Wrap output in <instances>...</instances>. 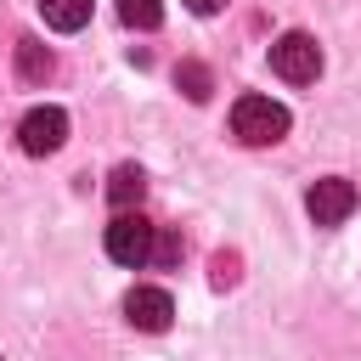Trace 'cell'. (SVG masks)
Here are the masks:
<instances>
[{"instance_id": "1", "label": "cell", "mask_w": 361, "mask_h": 361, "mask_svg": "<svg viewBox=\"0 0 361 361\" xmlns=\"http://www.w3.org/2000/svg\"><path fill=\"white\" fill-rule=\"evenodd\" d=\"M288 124H293L288 107L271 102V96H237L231 102V135L248 141V147H276L288 135Z\"/></svg>"}, {"instance_id": "2", "label": "cell", "mask_w": 361, "mask_h": 361, "mask_svg": "<svg viewBox=\"0 0 361 361\" xmlns=\"http://www.w3.org/2000/svg\"><path fill=\"white\" fill-rule=\"evenodd\" d=\"M152 237H158V226H152L147 214L118 209V214H113V226H107V259H118V265L141 271V265L152 259Z\"/></svg>"}, {"instance_id": "3", "label": "cell", "mask_w": 361, "mask_h": 361, "mask_svg": "<svg viewBox=\"0 0 361 361\" xmlns=\"http://www.w3.org/2000/svg\"><path fill=\"white\" fill-rule=\"evenodd\" d=\"M271 73L276 79H288V85H316V73H322V45L310 39V34H282L276 45H271Z\"/></svg>"}, {"instance_id": "4", "label": "cell", "mask_w": 361, "mask_h": 361, "mask_svg": "<svg viewBox=\"0 0 361 361\" xmlns=\"http://www.w3.org/2000/svg\"><path fill=\"white\" fill-rule=\"evenodd\" d=\"M62 141H68V113H62V107H34V113H23L17 147H23L28 158H51Z\"/></svg>"}, {"instance_id": "5", "label": "cell", "mask_w": 361, "mask_h": 361, "mask_svg": "<svg viewBox=\"0 0 361 361\" xmlns=\"http://www.w3.org/2000/svg\"><path fill=\"white\" fill-rule=\"evenodd\" d=\"M305 209H310L316 226H344L350 209H355V180H344V175H322V180L305 192Z\"/></svg>"}, {"instance_id": "6", "label": "cell", "mask_w": 361, "mask_h": 361, "mask_svg": "<svg viewBox=\"0 0 361 361\" xmlns=\"http://www.w3.org/2000/svg\"><path fill=\"white\" fill-rule=\"evenodd\" d=\"M169 316H175V299H169L164 288H130V293H124V322H130V327L164 333Z\"/></svg>"}, {"instance_id": "7", "label": "cell", "mask_w": 361, "mask_h": 361, "mask_svg": "<svg viewBox=\"0 0 361 361\" xmlns=\"http://www.w3.org/2000/svg\"><path fill=\"white\" fill-rule=\"evenodd\" d=\"M51 73H56V56H51L34 34H23V39H17V79H23V85H45Z\"/></svg>"}, {"instance_id": "8", "label": "cell", "mask_w": 361, "mask_h": 361, "mask_svg": "<svg viewBox=\"0 0 361 361\" xmlns=\"http://www.w3.org/2000/svg\"><path fill=\"white\" fill-rule=\"evenodd\" d=\"M39 17H45V28H56V34H79V28L90 23V0H39Z\"/></svg>"}, {"instance_id": "9", "label": "cell", "mask_w": 361, "mask_h": 361, "mask_svg": "<svg viewBox=\"0 0 361 361\" xmlns=\"http://www.w3.org/2000/svg\"><path fill=\"white\" fill-rule=\"evenodd\" d=\"M141 192H147V175H141L135 164H118V169L107 175V197H113L118 209H130V203H141Z\"/></svg>"}, {"instance_id": "10", "label": "cell", "mask_w": 361, "mask_h": 361, "mask_svg": "<svg viewBox=\"0 0 361 361\" xmlns=\"http://www.w3.org/2000/svg\"><path fill=\"white\" fill-rule=\"evenodd\" d=\"M118 17H124V28L152 34V28L164 23V0H118Z\"/></svg>"}, {"instance_id": "11", "label": "cell", "mask_w": 361, "mask_h": 361, "mask_svg": "<svg viewBox=\"0 0 361 361\" xmlns=\"http://www.w3.org/2000/svg\"><path fill=\"white\" fill-rule=\"evenodd\" d=\"M175 85H180L192 102H209V90H214V79H209L203 62H180V68H175Z\"/></svg>"}, {"instance_id": "12", "label": "cell", "mask_w": 361, "mask_h": 361, "mask_svg": "<svg viewBox=\"0 0 361 361\" xmlns=\"http://www.w3.org/2000/svg\"><path fill=\"white\" fill-rule=\"evenodd\" d=\"M237 276H243V259L220 248V254L209 259V282H214V288H237Z\"/></svg>"}, {"instance_id": "13", "label": "cell", "mask_w": 361, "mask_h": 361, "mask_svg": "<svg viewBox=\"0 0 361 361\" xmlns=\"http://www.w3.org/2000/svg\"><path fill=\"white\" fill-rule=\"evenodd\" d=\"M147 265H180V237L175 231H158L152 237V259Z\"/></svg>"}, {"instance_id": "14", "label": "cell", "mask_w": 361, "mask_h": 361, "mask_svg": "<svg viewBox=\"0 0 361 361\" xmlns=\"http://www.w3.org/2000/svg\"><path fill=\"white\" fill-rule=\"evenodd\" d=\"M226 0H186V11H197V17H214Z\"/></svg>"}]
</instances>
